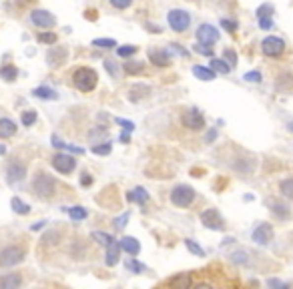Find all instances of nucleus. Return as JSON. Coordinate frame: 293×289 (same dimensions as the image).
Wrapping results in <instances>:
<instances>
[{
  "mask_svg": "<svg viewBox=\"0 0 293 289\" xmlns=\"http://www.w3.org/2000/svg\"><path fill=\"white\" fill-rule=\"evenodd\" d=\"M73 80H74V86H76L78 91H82V93H89V91H93L95 86H97V80H99V76H97V72H95L93 69H86V67H82V69H78V71L74 72Z\"/></svg>",
  "mask_w": 293,
  "mask_h": 289,
  "instance_id": "nucleus-1",
  "label": "nucleus"
},
{
  "mask_svg": "<svg viewBox=\"0 0 293 289\" xmlns=\"http://www.w3.org/2000/svg\"><path fill=\"white\" fill-rule=\"evenodd\" d=\"M167 20H169V26L173 28V31H177V33L187 31L189 24H191V16H189V12H185V10H181V8H173V10H169Z\"/></svg>",
  "mask_w": 293,
  "mask_h": 289,
  "instance_id": "nucleus-2",
  "label": "nucleus"
},
{
  "mask_svg": "<svg viewBox=\"0 0 293 289\" xmlns=\"http://www.w3.org/2000/svg\"><path fill=\"white\" fill-rule=\"evenodd\" d=\"M193 199H195V191L189 185H179L171 191V201L177 207H189L193 203Z\"/></svg>",
  "mask_w": 293,
  "mask_h": 289,
  "instance_id": "nucleus-3",
  "label": "nucleus"
},
{
  "mask_svg": "<svg viewBox=\"0 0 293 289\" xmlns=\"http://www.w3.org/2000/svg\"><path fill=\"white\" fill-rule=\"evenodd\" d=\"M22 259H24V249L10 245V247L0 251V267H14L22 261Z\"/></svg>",
  "mask_w": 293,
  "mask_h": 289,
  "instance_id": "nucleus-4",
  "label": "nucleus"
},
{
  "mask_svg": "<svg viewBox=\"0 0 293 289\" xmlns=\"http://www.w3.org/2000/svg\"><path fill=\"white\" fill-rule=\"evenodd\" d=\"M33 187H35V191H37V195H40V197H52L54 195V179L52 177H48V175H44V173H38V175L35 177V183H33Z\"/></svg>",
  "mask_w": 293,
  "mask_h": 289,
  "instance_id": "nucleus-5",
  "label": "nucleus"
},
{
  "mask_svg": "<svg viewBox=\"0 0 293 289\" xmlns=\"http://www.w3.org/2000/svg\"><path fill=\"white\" fill-rule=\"evenodd\" d=\"M52 167H54L58 173H63V175H69V173H73V171H74L76 161H74V157H71V155L58 153V155H54V157H52Z\"/></svg>",
  "mask_w": 293,
  "mask_h": 289,
  "instance_id": "nucleus-6",
  "label": "nucleus"
},
{
  "mask_svg": "<svg viewBox=\"0 0 293 289\" xmlns=\"http://www.w3.org/2000/svg\"><path fill=\"white\" fill-rule=\"evenodd\" d=\"M197 40L203 44H213L219 40V31L213 24H201L197 28Z\"/></svg>",
  "mask_w": 293,
  "mask_h": 289,
  "instance_id": "nucleus-7",
  "label": "nucleus"
},
{
  "mask_svg": "<svg viewBox=\"0 0 293 289\" xmlns=\"http://www.w3.org/2000/svg\"><path fill=\"white\" fill-rule=\"evenodd\" d=\"M261 50L263 54H267V56H279L283 50H285V42L277 36H267L265 40L261 42Z\"/></svg>",
  "mask_w": 293,
  "mask_h": 289,
  "instance_id": "nucleus-8",
  "label": "nucleus"
},
{
  "mask_svg": "<svg viewBox=\"0 0 293 289\" xmlns=\"http://www.w3.org/2000/svg\"><path fill=\"white\" fill-rule=\"evenodd\" d=\"M181 123L187 127V129H191V131H199V129H203L205 127V119H203V114L199 112V110H187V112H183V117H181Z\"/></svg>",
  "mask_w": 293,
  "mask_h": 289,
  "instance_id": "nucleus-9",
  "label": "nucleus"
},
{
  "mask_svg": "<svg viewBox=\"0 0 293 289\" xmlns=\"http://www.w3.org/2000/svg\"><path fill=\"white\" fill-rule=\"evenodd\" d=\"M201 221H203V225L207 227V229H217V231H221V229L225 227V223H223L221 215H219L215 209H207V211H203V213H201Z\"/></svg>",
  "mask_w": 293,
  "mask_h": 289,
  "instance_id": "nucleus-10",
  "label": "nucleus"
},
{
  "mask_svg": "<svg viewBox=\"0 0 293 289\" xmlns=\"http://www.w3.org/2000/svg\"><path fill=\"white\" fill-rule=\"evenodd\" d=\"M253 241L259 243V245H267L271 239H273V227L269 223H261L255 231H253Z\"/></svg>",
  "mask_w": 293,
  "mask_h": 289,
  "instance_id": "nucleus-11",
  "label": "nucleus"
},
{
  "mask_svg": "<svg viewBox=\"0 0 293 289\" xmlns=\"http://www.w3.org/2000/svg\"><path fill=\"white\" fill-rule=\"evenodd\" d=\"M31 20H33L37 26H40V28H50V26H54V22H56V18H54L48 10H33V12H31Z\"/></svg>",
  "mask_w": 293,
  "mask_h": 289,
  "instance_id": "nucleus-12",
  "label": "nucleus"
},
{
  "mask_svg": "<svg viewBox=\"0 0 293 289\" xmlns=\"http://www.w3.org/2000/svg\"><path fill=\"white\" fill-rule=\"evenodd\" d=\"M6 175H8V183H18L26 177V167L22 163H10L6 169Z\"/></svg>",
  "mask_w": 293,
  "mask_h": 289,
  "instance_id": "nucleus-13",
  "label": "nucleus"
},
{
  "mask_svg": "<svg viewBox=\"0 0 293 289\" xmlns=\"http://www.w3.org/2000/svg\"><path fill=\"white\" fill-rule=\"evenodd\" d=\"M67 59V50L65 48H50L48 54H46V63L50 67H61Z\"/></svg>",
  "mask_w": 293,
  "mask_h": 289,
  "instance_id": "nucleus-14",
  "label": "nucleus"
},
{
  "mask_svg": "<svg viewBox=\"0 0 293 289\" xmlns=\"http://www.w3.org/2000/svg\"><path fill=\"white\" fill-rule=\"evenodd\" d=\"M119 253H121V243L119 241H110L109 245H107V265H116L119 263Z\"/></svg>",
  "mask_w": 293,
  "mask_h": 289,
  "instance_id": "nucleus-15",
  "label": "nucleus"
},
{
  "mask_svg": "<svg viewBox=\"0 0 293 289\" xmlns=\"http://www.w3.org/2000/svg\"><path fill=\"white\" fill-rule=\"evenodd\" d=\"M149 61L157 67H167L171 63L169 59V54L167 52H161V50H149Z\"/></svg>",
  "mask_w": 293,
  "mask_h": 289,
  "instance_id": "nucleus-16",
  "label": "nucleus"
},
{
  "mask_svg": "<svg viewBox=\"0 0 293 289\" xmlns=\"http://www.w3.org/2000/svg\"><path fill=\"white\" fill-rule=\"evenodd\" d=\"M151 95V89L146 84H135V89L129 91V99L131 101H141L145 97H149Z\"/></svg>",
  "mask_w": 293,
  "mask_h": 289,
  "instance_id": "nucleus-17",
  "label": "nucleus"
},
{
  "mask_svg": "<svg viewBox=\"0 0 293 289\" xmlns=\"http://www.w3.org/2000/svg\"><path fill=\"white\" fill-rule=\"evenodd\" d=\"M121 249H125L129 255H137L141 251V243L135 237H123L121 239Z\"/></svg>",
  "mask_w": 293,
  "mask_h": 289,
  "instance_id": "nucleus-18",
  "label": "nucleus"
},
{
  "mask_svg": "<svg viewBox=\"0 0 293 289\" xmlns=\"http://www.w3.org/2000/svg\"><path fill=\"white\" fill-rule=\"evenodd\" d=\"M129 201H133V203H139V205H145L146 201H149V193H146L143 187H135L129 193Z\"/></svg>",
  "mask_w": 293,
  "mask_h": 289,
  "instance_id": "nucleus-19",
  "label": "nucleus"
},
{
  "mask_svg": "<svg viewBox=\"0 0 293 289\" xmlns=\"http://www.w3.org/2000/svg\"><path fill=\"white\" fill-rule=\"evenodd\" d=\"M16 133V125L10 119H0V139H8Z\"/></svg>",
  "mask_w": 293,
  "mask_h": 289,
  "instance_id": "nucleus-20",
  "label": "nucleus"
},
{
  "mask_svg": "<svg viewBox=\"0 0 293 289\" xmlns=\"http://www.w3.org/2000/svg\"><path fill=\"white\" fill-rule=\"evenodd\" d=\"M22 283V279H20V275H16V273H10V275H2L0 277V287L2 289H14V287H18Z\"/></svg>",
  "mask_w": 293,
  "mask_h": 289,
  "instance_id": "nucleus-21",
  "label": "nucleus"
},
{
  "mask_svg": "<svg viewBox=\"0 0 293 289\" xmlns=\"http://www.w3.org/2000/svg\"><path fill=\"white\" fill-rule=\"evenodd\" d=\"M193 74H195L197 78L205 80V82H209V80H213V78H215V71L205 69V67H193Z\"/></svg>",
  "mask_w": 293,
  "mask_h": 289,
  "instance_id": "nucleus-22",
  "label": "nucleus"
},
{
  "mask_svg": "<svg viewBox=\"0 0 293 289\" xmlns=\"http://www.w3.org/2000/svg\"><path fill=\"white\" fill-rule=\"evenodd\" d=\"M33 95L35 97H38V99H44V101H54L58 95H56V91H52V89H48V86H38V89H35L33 91Z\"/></svg>",
  "mask_w": 293,
  "mask_h": 289,
  "instance_id": "nucleus-23",
  "label": "nucleus"
},
{
  "mask_svg": "<svg viewBox=\"0 0 293 289\" xmlns=\"http://www.w3.org/2000/svg\"><path fill=\"white\" fill-rule=\"evenodd\" d=\"M10 205H12V209H14L18 215H26L28 211H31V207H28V205L24 203V201H20L18 197H14V199L10 201Z\"/></svg>",
  "mask_w": 293,
  "mask_h": 289,
  "instance_id": "nucleus-24",
  "label": "nucleus"
},
{
  "mask_svg": "<svg viewBox=\"0 0 293 289\" xmlns=\"http://www.w3.org/2000/svg\"><path fill=\"white\" fill-rule=\"evenodd\" d=\"M211 71L221 72V74H227V72L231 71V67H229L225 61H221V59H213V61H211Z\"/></svg>",
  "mask_w": 293,
  "mask_h": 289,
  "instance_id": "nucleus-25",
  "label": "nucleus"
},
{
  "mask_svg": "<svg viewBox=\"0 0 293 289\" xmlns=\"http://www.w3.org/2000/svg\"><path fill=\"white\" fill-rule=\"evenodd\" d=\"M16 74H18V71H16L12 65H8V67H2V69H0V76H2L4 80H8V82H12V80L16 78Z\"/></svg>",
  "mask_w": 293,
  "mask_h": 289,
  "instance_id": "nucleus-26",
  "label": "nucleus"
},
{
  "mask_svg": "<svg viewBox=\"0 0 293 289\" xmlns=\"http://www.w3.org/2000/svg\"><path fill=\"white\" fill-rule=\"evenodd\" d=\"M167 283H169L171 287H189V283H191V281H189V277H187V275H183V273H181V275H177V277L169 279Z\"/></svg>",
  "mask_w": 293,
  "mask_h": 289,
  "instance_id": "nucleus-27",
  "label": "nucleus"
},
{
  "mask_svg": "<svg viewBox=\"0 0 293 289\" xmlns=\"http://www.w3.org/2000/svg\"><path fill=\"white\" fill-rule=\"evenodd\" d=\"M67 211H69L71 219H74V221L86 219V209H84V207H71V209H67Z\"/></svg>",
  "mask_w": 293,
  "mask_h": 289,
  "instance_id": "nucleus-28",
  "label": "nucleus"
},
{
  "mask_svg": "<svg viewBox=\"0 0 293 289\" xmlns=\"http://www.w3.org/2000/svg\"><path fill=\"white\" fill-rule=\"evenodd\" d=\"M93 239L97 241V243H101V245H109L110 241H112V237L109 235V233H101V231H93Z\"/></svg>",
  "mask_w": 293,
  "mask_h": 289,
  "instance_id": "nucleus-29",
  "label": "nucleus"
},
{
  "mask_svg": "<svg viewBox=\"0 0 293 289\" xmlns=\"http://www.w3.org/2000/svg\"><path fill=\"white\" fill-rule=\"evenodd\" d=\"M279 189H281V193H283L285 197L293 199V179H285V181H281Z\"/></svg>",
  "mask_w": 293,
  "mask_h": 289,
  "instance_id": "nucleus-30",
  "label": "nucleus"
},
{
  "mask_svg": "<svg viewBox=\"0 0 293 289\" xmlns=\"http://www.w3.org/2000/svg\"><path fill=\"white\" fill-rule=\"evenodd\" d=\"M185 245H187V249H189L193 255H197V257H205V251H203L193 239H185Z\"/></svg>",
  "mask_w": 293,
  "mask_h": 289,
  "instance_id": "nucleus-31",
  "label": "nucleus"
},
{
  "mask_svg": "<svg viewBox=\"0 0 293 289\" xmlns=\"http://www.w3.org/2000/svg\"><path fill=\"white\" fill-rule=\"evenodd\" d=\"M35 121H37V112H35V110H24V112H22V125H24V127L35 125Z\"/></svg>",
  "mask_w": 293,
  "mask_h": 289,
  "instance_id": "nucleus-32",
  "label": "nucleus"
},
{
  "mask_svg": "<svg viewBox=\"0 0 293 289\" xmlns=\"http://www.w3.org/2000/svg\"><path fill=\"white\" fill-rule=\"evenodd\" d=\"M257 16L259 18H271L273 16V6L271 4H263L257 8Z\"/></svg>",
  "mask_w": 293,
  "mask_h": 289,
  "instance_id": "nucleus-33",
  "label": "nucleus"
},
{
  "mask_svg": "<svg viewBox=\"0 0 293 289\" xmlns=\"http://www.w3.org/2000/svg\"><path fill=\"white\" fill-rule=\"evenodd\" d=\"M93 153L95 155H109L110 153V143H99V144H95Z\"/></svg>",
  "mask_w": 293,
  "mask_h": 289,
  "instance_id": "nucleus-34",
  "label": "nucleus"
},
{
  "mask_svg": "<svg viewBox=\"0 0 293 289\" xmlns=\"http://www.w3.org/2000/svg\"><path fill=\"white\" fill-rule=\"evenodd\" d=\"M223 56H225V63H227L231 69L237 67V52H235V50H225Z\"/></svg>",
  "mask_w": 293,
  "mask_h": 289,
  "instance_id": "nucleus-35",
  "label": "nucleus"
},
{
  "mask_svg": "<svg viewBox=\"0 0 293 289\" xmlns=\"http://www.w3.org/2000/svg\"><path fill=\"white\" fill-rule=\"evenodd\" d=\"M135 52H137V46H133V44H125V46L116 48V54H119V56H131Z\"/></svg>",
  "mask_w": 293,
  "mask_h": 289,
  "instance_id": "nucleus-36",
  "label": "nucleus"
},
{
  "mask_svg": "<svg viewBox=\"0 0 293 289\" xmlns=\"http://www.w3.org/2000/svg\"><path fill=\"white\" fill-rule=\"evenodd\" d=\"M93 44L95 46H103V48H114L116 46V42L112 38H97V40H93Z\"/></svg>",
  "mask_w": 293,
  "mask_h": 289,
  "instance_id": "nucleus-37",
  "label": "nucleus"
},
{
  "mask_svg": "<svg viewBox=\"0 0 293 289\" xmlns=\"http://www.w3.org/2000/svg\"><path fill=\"white\" fill-rule=\"evenodd\" d=\"M143 71V65L141 63H127L125 65V72L127 74H139Z\"/></svg>",
  "mask_w": 293,
  "mask_h": 289,
  "instance_id": "nucleus-38",
  "label": "nucleus"
},
{
  "mask_svg": "<svg viewBox=\"0 0 293 289\" xmlns=\"http://www.w3.org/2000/svg\"><path fill=\"white\" fill-rule=\"evenodd\" d=\"M271 207H273V213H275L277 217H281V219L289 217V211H287V207H285V205H277V203H273Z\"/></svg>",
  "mask_w": 293,
  "mask_h": 289,
  "instance_id": "nucleus-39",
  "label": "nucleus"
},
{
  "mask_svg": "<svg viewBox=\"0 0 293 289\" xmlns=\"http://www.w3.org/2000/svg\"><path fill=\"white\" fill-rule=\"evenodd\" d=\"M193 48H195V52H199V54H205V56H211V54H213V50L209 48V44H203V42H201V44L197 42Z\"/></svg>",
  "mask_w": 293,
  "mask_h": 289,
  "instance_id": "nucleus-40",
  "label": "nucleus"
},
{
  "mask_svg": "<svg viewBox=\"0 0 293 289\" xmlns=\"http://www.w3.org/2000/svg\"><path fill=\"white\" fill-rule=\"evenodd\" d=\"M38 40L46 42V44H54L56 42V35L54 33H42V35H38Z\"/></svg>",
  "mask_w": 293,
  "mask_h": 289,
  "instance_id": "nucleus-41",
  "label": "nucleus"
},
{
  "mask_svg": "<svg viewBox=\"0 0 293 289\" xmlns=\"http://www.w3.org/2000/svg\"><path fill=\"white\" fill-rule=\"evenodd\" d=\"M243 80H249V82H259V80H261V72H257V71H251V72H245V76H243Z\"/></svg>",
  "mask_w": 293,
  "mask_h": 289,
  "instance_id": "nucleus-42",
  "label": "nucleus"
},
{
  "mask_svg": "<svg viewBox=\"0 0 293 289\" xmlns=\"http://www.w3.org/2000/svg\"><path fill=\"white\" fill-rule=\"evenodd\" d=\"M131 2H133V0H110V4H112L114 8H119V10L131 6Z\"/></svg>",
  "mask_w": 293,
  "mask_h": 289,
  "instance_id": "nucleus-43",
  "label": "nucleus"
},
{
  "mask_svg": "<svg viewBox=\"0 0 293 289\" xmlns=\"http://www.w3.org/2000/svg\"><path fill=\"white\" fill-rule=\"evenodd\" d=\"M233 261H235V263H247V253L245 251L233 253Z\"/></svg>",
  "mask_w": 293,
  "mask_h": 289,
  "instance_id": "nucleus-44",
  "label": "nucleus"
},
{
  "mask_svg": "<svg viewBox=\"0 0 293 289\" xmlns=\"http://www.w3.org/2000/svg\"><path fill=\"white\" fill-rule=\"evenodd\" d=\"M127 221H129V213H123L121 217H116V219H114V227H116V229H123Z\"/></svg>",
  "mask_w": 293,
  "mask_h": 289,
  "instance_id": "nucleus-45",
  "label": "nucleus"
},
{
  "mask_svg": "<svg viewBox=\"0 0 293 289\" xmlns=\"http://www.w3.org/2000/svg\"><path fill=\"white\" fill-rule=\"evenodd\" d=\"M116 123H119L121 127H125V131H127V133H131V131H135V125H133L131 121H125V119H116Z\"/></svg>",
  "mask_w": 293,
  "mask_h": 289,
  "instance_id": "nucleus-46",
  "label": "nucleus"
},
{
  "mask_svg": "<svg viewBox=\"0 0 293 289\" xmlns=\"http://www.w3.org/2000/svg\"><path fill=\"white\" fill-rule=\"evenodd\" d=\"M105 69L112 74V76H116V74H119V71H116V67H114V63L112 61H105Z\"/></svg>",
  "mask_w": 293,
  "mask_h": 289,
  "instance_id": "nucleus-47",
  "label": "nucleus"
},
{
  "mask_svg": "<svg viewBox=\"0 0 293 289\" xmlns=\"http://www.w3.org/2000/svg\"><path fill=\"white\" fill-rule=\"evenodd\" d=\"M259 26L261 28H271L273 22H271V18H259Z\"/></svg>",
  "mask_w": 293,
  "mask_h": 289,
  "instance_id": "nucleus-48",
  "label": "nucleus"
},
{
  "mask_svg": "<svg viewBox=\"0 0 293 289\" xmlns=\"http://www.w3.org/2000/svg\"><path fill=\"white\" fill-rule=\"evenodd\" d=\"M267 285H269V287H285V283H283V281H279V279H269V281H267Z\"/></svg>",
  "mask_w": 293,
  "mask_h": 289,
  "instance_id": "nucleus-49",
  "label": "nucleus"
},
{
  "mask_svg": "<svg viewBox=\"0 0 293 289\" xmlns=\"http://www.w3.org/2000/svg\"><path fill=\"white\" fill-rule=\"evenodd\" d=\"M213 139H217V131H215V129H213V131H209V133H207V137H205V141H207V143H211V141H213Z\"/></svg>",
  "mask_w": 293,
  "mask_h": 289,
  "instance_id": "nucleus-50",
  "label": "nucleus"
},
{
  "mask_svg": "<svg viewBox=\"0 0 293 289\" xmlns=\"http://www.w3.org/2000/svg\"><path fill=\"white\" fill-rule=\"evenodd\" d=\"M127 267H129V269H135V271H141V269H143L137 261H129V263H127Z\"/></svg>",
  "mask_w": 293,
  "mask_h": 289,
  "instance_id": "nucleus-51",
  "label": "nucleus"
},
{
  "mask_svg": "<svg viewBox=\"0 0 293 289\" xmlns=\"http://www.w3.org/2000/svg\"><path fill=\"white\" fill-rule=\"evenodd\" d=\"M223 26H225V28H231V31H235V28H237V22H229V20H223Z\"/></svg>",
  "mask_w": 293,
  "mask_h": 289,
  "instance_id": "nucleus-52",
  "label": "nucleus"
},
{
  "mask_svg": "<svg viewBox=\"0 0 293 289\" xmlns=\"http://www.w3.org/2000/svg\"><path fill=\"white\" fill-rule=\"evenodd\" d=\"M80 183H82V185H91V183H93L91 175H86V173H84V175H82V179H80Z\"/></svg>",
  "mask_w": 293,
  "mask_h": 289,
  "instance_id": "nucleus-53",
  "label": "nucleus"
},
{
  "mask_svg": "<svg viewBox=\"0 0 293 289\" xmlns=\"http://www.w3.org/2000/svg\"><path fill=\"white\" fill-rule=\"evenodd\" d=\"M6 153V147H4V144H0V155H4Z\"/></svg>",
  "mask_w": 293,
  "mask_h": 289,
  "instance_id": "nucleus-54",
  "label": "nucleus"
},
{
  "mask_svg": "<svg viewBox=\"0 0 293 289\" xmlns=\"http://www.w3.org/2000/svg\"><path fill=\"white\" fill-rule=\"evenodd\" d=\"M287 129H289V131L293 133V123H289V125H287Z\"/></svg>",
  "mask_w": 293,
  "mask_h": 289,
  "instance_id": "nucleus-55",
  "label": "nucleus"
}]
</instances>
